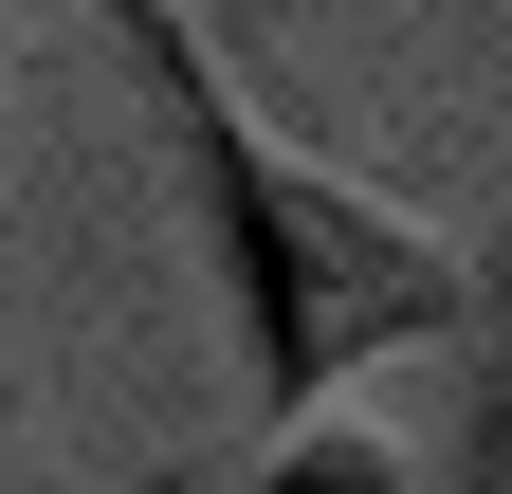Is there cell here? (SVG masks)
Returning a JSON list of instances; mask_svg holds the SVG:
<instances>
[{"label":"cell","instance_id":"4","mask_svg":"<svg viewBox=\"0 0 512 494\" xmlns=\"http://www.w3.org/2000/svg\"><path fill=\"white\" fill-rule=\"evenodd\" d=\"M0 110H19V0H0Z\"/></svg>","mask_w":512,"mask_h":494},{"label":"cell","instance_id":"3","mask_svg":"<svg viewBox=\"0 0 512 494\" xmlns=\"http://www.w3.org/2000/svg\"><path fill=\"white\" fill-rule=\"evenodd\" d=\"M439 494H512V257H476V312H458V458Z\"/></svg>","mask_w":512,"mask_h":494},{"label":"cell","instance_id":"2","mask_svg":"<svg viewBox=\"0 0 512 494\" xmlns=\"http://www.w3.org/2000/svg\"><path fill=\"white\" fill-rule=\"evenodd\" d=\"M202 494H439V458H421V440H384V421H366V385H348V403L256 421V440H238V476H202Z\"/></svg>","mask_w":512,"mask_h":494},{"label":"cell","instance_id":"5","mask_svg":"<svg viewBox=\"0 0 512 494\" xmlns=\"http://www.w3.org/2000/svg\"><path fill=\"white\" fill-rule=\"evenodd\" d=\"M165 494H202V476H165Z\"/></svg>","mask_w":512,"mask_h":494},{"label":"cell","instance_id":"1","mask_svg":"<svg viewBox=\"0 0 512 494\" xmlns=\"http://www.w3.org/2000/svg\"><path fill=\"white\" fill-rule=\"evenodd\" d=\"M92 37L128 55V92H147L165 129V183H183V238H202V293L238 330V403L293 421V403H348L384 366L458 348L476 312V238L384 202V183L311 165L275 110L238 92V55L202 37V0H92Z\"/></svg>","mask_w":512,"mask_h":494}]
</instances>
